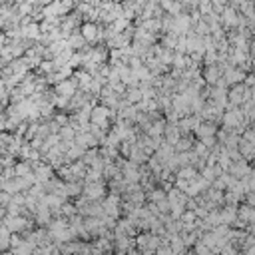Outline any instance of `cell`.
<instances>
[{"instance_id":"cell-1","label":"cell","mask_w":255,"mask_h":255,"mask_svg":"<svg viewBox=\"0 0 255 255\" xmlns=\"http://www.w3.org/2000/svg\"><path fill=\"white\" fill-rule=\"evenodd\" d=\"M82 32H84V38H88V40H94V38L98 36V28H96L94 24H84Z\"/></svg>"}]
</instances>
